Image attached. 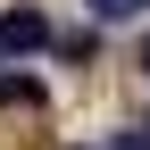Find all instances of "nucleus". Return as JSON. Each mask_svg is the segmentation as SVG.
Returning a JSON list of instances; mask_svg holds the SVG:
<instances>
[{
	"label": "nucleus",
	"instance_id": "obj_1",
	"mask_svg": "<svg viewBox=\"0 0 150 150\" xmlns=\"http://www.w3.org/2000/svg\"><path fill=\"white\" fill-rule=\"evenodd\" d=\"M0 50H17V59H25V50H50V17L17 0V8L0 17Z\"/></svg>",
	"mask_w": 150,
	"mask_h": 150
},
{
	"label": "nucleus",
	"instance_id": "obj_2",
	"mask_svg": "<svg viewBox=\"0 0 150 150\" xmlns=\"http://www.w3.org/2000/svg\"><path fill=\"white\" fill-rule=\"evenodd\" d=\"M8 100H42V83H33V75H0V108Z\"/></svg>",
	"mask_w": 150,
	"mask_h": 150
},
{
	"label": "nucleus",
	"instance_id": "obj_3",
	"mask_svg": "<svg viewBox=\"0 0 150 150\" xmlns=\"http://www.w3.org/2000/svg\"><path fill=\"white\" fill-rule=\"evenodd\" d=\"M142 0H92V17H134Z\"/></svg>",
	"mask_w": 150,
	"mask_h": 150
},
{
	"label": "nucleus",
	"instance_id": "obj_4",
	"mask_svg": "<svg viewBox=\"0 0 150 150\" xmlns=\"http://www.w3.org/2000/svg\"><path fill=\"white\" fill-rule=\"evenodd\" d=\"M117 150H150V134H117Z\"/></svg>",
	"mask_w": 150,
	"mask_h": 150
},
{
	"label": "nucleus",
	"instance_id": "obj_5",
	"mask_svg": "<svg viewBox=\"0 0 150 150\" xmlns=\"http://www.w3.org/2000/svg\"><path fill=\"white\" fill-rule=\"evenodd\" d=\"M142 75H150V33H142Z\"/></svg>",
	"mask_w": 150,
	"mask_h": 150
},
{
	"label": "nucleus",
	"instance_id": "obj_6",
	"mask_svg": "<svg viewBox=\"0 0 150 150\" xmlns=\"http://www.w3.org/2000/svg\"><path fill=\"white\" fill-rule=\"evenodd\" d=\"M142 134H150V125H142Z\"/></svg>",
	"mask_w": 150,
	"mask_h": 150
}]
</instances>
